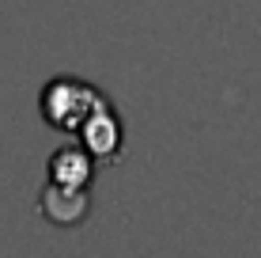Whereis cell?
Wrapping results in <instances>:
<instances>
[{
  "instance_id": "obj_3",
  "label": "cell",
  "mask_w": 261,
  "mask_h": 258,
  "mask_svg": "<svg viewBox=\"0 0 261 258\" xmlns=\"http://www.w3.org/2000/svg\"><path fill=\"white\" fill-rule=\"evenodd\" d=\"M38 209L49 224L57 228H76L87 220V209H91V194L87 190H72V186H46L38 198Z\"/></svg>"
},
{
  "instance_id": "obj_4",
  "label": "cell",
  "mask_w": 261,
  "mask_h": 258,
  "mask_svg": "<svg viewBox=\"0 0 261 258\" xmlns=\"http://www.w3.org/2000/svg\"><path fill=\"white\" fill-rule=\"evenodd\" d=\"M95 171H98V163L80 145L57 148V152L49 156V167H46L53 186H72V190H87L91 179H95Z\"/></svg>"
},
{
  "instance_id": "obj_2",
  "label": "cell",
  "mask_w": 261,
  "mask_h": 258,
  "mask_svg": "<svg viewBox=\"0 0 261 258\" xmlns=\"http://www.w3.org/2000/svg\"><path fill=\"white\" fill-rule=\"evenodd\" d=\"M76 133H80V148H84L95 163H118L121 159L125 126H121L118 110H114V103H102Z\"/></svg>"
},
{
  "instance_id": "obj_1",
  "label": "cell",
  "mask_w": 261,
  "mask_h": 258,
  "mask_svg": "<svg viewBox=\"0 0 261 258\" xmlns=\"http://www.w3.org/2000/svg\"><path fill=\"white\" fill-rule=\"evenodd\" d=\"M102 103H110L102 87L87 84V80H76V76L49 80V84L42 87V95H38L42 122H46L49 129H61V133H76Z\"/></svg>"
}]
</instances>
